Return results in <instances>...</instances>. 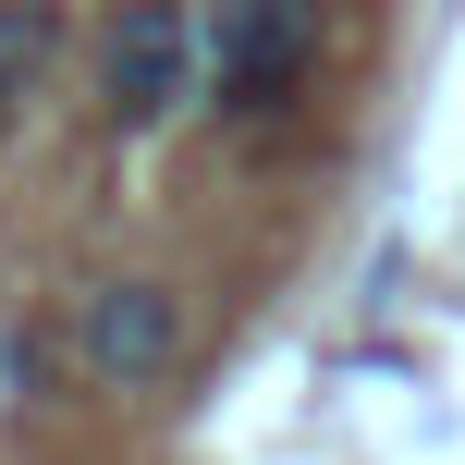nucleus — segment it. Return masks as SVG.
I'll return each instance as SVG.
<instances>
[{
	"instance_id": "obj_1",
	"label": "nucleus",
	"mask_w": 465,
	"mask_h": 465,
	"mask_svg": "<svg viewBox=\"0 0 465 465\" xmlns=\"http://www.w3.org/2000/svg\"><path fill=\"white\" fill-rule=\"evenodd\" d=\"M196 86H209V25H196L184 0H123V13H111V49H98V98H111V123L147 135V123H172Z\"/></svg>"
},
{
	"instance_id": "obj_2",
	"label": "nucleus",
	"mask_w": 465,
	"mask_h": 465,
	"mask_svg": "<svg viewBox=\"0 0 465 465\" xmlns=\"http://www.w3.org/2000/svg\"><path fill=\"white\" fill-rule=\"evenodd\" d=\"M196 25H209V98L232 123L282 111L319 62V0H209Z\"/></svg>"
},
{
	"instance_id": "obj_3",
	"label": "nucleus",
	"mask_w": 465,
	"mask_h": 465,
	"mask_svg": "<svg viewBox=\"0 0 465 465\" xmlns=\"http://www.w3.org/2000/svg\"><path fill=\"white\" fill-rule=\"evenodd\" d=\"M74 355H86L98 392H160L184 368V294L172 282H98L74 306Z\"/></svg>"
},
{
	"instance_id": "obj_4",
	"label": "nucleus",
	"mask_w": 465,
	"mask_h": 465,
	"mask_svg": "<svg viewBox=\"0 0 465 465\" xmlns=\"http://www.w3.org/2000/svg\"><path fill=\"white\" fill-rule=\"evenodd\" d=\"M49 62H62V0H0V123L49 86Z\"/></svg>"
}]
</instances>
